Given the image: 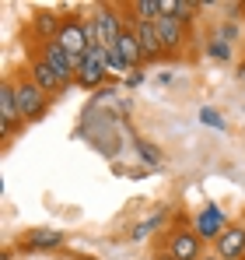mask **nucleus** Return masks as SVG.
I'll return each mask as SVG.
<instances>
[{
    "label": "nucleus",
    "mask_w": 245,
    "mask_h": 260,
    "mask_svg": "<svg viewBox=\"0 0 245 260\" xmlns=\"http://www.w3.org/2000/svg\"><path fill=\"white\" fill-rule=\"evenodd\" d=\"M84 21H88V39H91V46H102V49H112V46L119 43L123 28L130 25V21H123L119 7H112V4L95 7Z\"/></svg>",
    "instance_id": "1"
},
{
    "label": "nucleus",
    "mask_w": 245,
    "mask_h": 260,
    "mask_svg": "<svg viewBox=\"0 0 245 260\" xmlns=\"http://www.w3.org/2000/svg\"><path fill=\"white\" fill-rule=\"evenodd\" d=\"M11 85H14V102H18V116H21V123H35L46 116V109H49V99L53 95H46L32 78H25V74H18V78H11Z\"/></svg>",
    "instance_id": "2"
},
{
    "label": "nucleus",
    "mask_w": 245,
    "mask_h": 260,
    "mask_svg": "<svg viewBox=\"0 0 245 260\" xmlns=\"http://www.w3.org/2000/svg\"><path fill=\"white\" fill-rule=\"evenodd\" d=\"M56 43L63 46L70 56L84 60V53L91 49V39H88V21L77 18V14H63V25H60V32H56Z\"/></svg>",
    "instance_id": "3"
},
{
    "label": "nucleus",
    "mask_w": 245,
    "mask_h": 260,
    "mask_svg": "<svg viewBox=\"0 0 245 260\" xmlns=\"http://www.w3.org/2000/svg\"><path fill=\"white\" fill-rule=\"evenodd\" d=\"M165 250L175 260H200L203 257V239L196 236V229H175L165 236Z\"/></svg>",
    "instance_id": "4"
},
{
    "label": "nucleus",
    "mask_w": 245,
    "mask_h": 260,
    "mask_svg": "<svg viewBox=\"0 0 245 260\" xmlns=\"http://www.w3.org/2000/svg\"><path fill=\"white\" fill-rule=\"evenodd\" d=\"M105 78H109V74H105V49H102V46H91V49L84 53V63L77 67V81H74V85L95 91V88L105 85Z\"/></svg>",
    "instance_id": "5"
},
{
    "label": "nucleus",
    "mask_w": 245,
    "mask_h": 260,
    "mask_svg": "<svg viewBox=\"0 0 245 260\" xmlns=\"http://www.w3.org/2000/svg\"><path fill=\"white\" fill-rule=\"evenodd\" d=\"M214 253L221 260H245V221H231L221 239L214 243Z\"/></svg>",
    "instance_id": "6"
},
{
    "label": "nucleus",
    "mask_w": 245,
    "mask_h": 260,
    "mask_svg": "<svg viewBox=\"0 0 245 260\" xmlns=\"http://www.w3.org/2000/svg\"><path fill=\"white\" fill-rule=\"evenodd\" d=\"M228 225H231V221H228V215H224L217 204H207L203 211L196 215V221H193V229H196V236H200L203 243H207V239H210V243H217V239H221V232H224Z\"/></svg>",
    "instance_id": "7"
},
{
    "label": "nucleus",
    "mask_w": 245,
    "mask_h": 260,
    "mask_svg": "<svg viewBox=\"0 0 245 260\" xmlns=\"http://www.w3.org/2000/svg\"><path fill=\"white\" fill-rule=\"evenodd\" d=\"M133 32H137V43H140V49H144V63H154V60L168 56V49H165L154 21H133Z\"/></svg>",
    "instance_id": "8"
},
{
    "label": "nucleus",
    "mask_w": 245,
    "mask_h": 260,
    "mask_svg": "<svg viewBox=\"0 0 245 260\" xmlns=\"http://www.w3.org/2000/svg\"><path fill=\"white\" fill-rule=\"evenodd\" d=\"M21 116H18V102H14V85L4 81L0 88V130H4V141H11L14 130H21Z\"/></svg>",
    "instance_id": "9"
},
{
    "label": "nucleus",
    "mask_w": 245,
    "mask_h": 260,
    "mask_svg": "<svg viewBox=\"0 0 245 260\" xmlns=\"http://www.w3.org/2000/svg\"><path fill=\"white\" fill-rule=\"evenodd\" d=\"M28 78H32V81H35V85H39L46 95H63V91H67V88H63V81L56 78V71H53V67L42 60L39 53L28 60Z\"/></svg>",
    "instance_id": "10"
},
{
    "label": "nucleus",
    "mask_w": 245,
    "mask_h": 260,
    "mask_svg": "<svg viewBox=\"0 0 245 260\" xmlns=\"http://www.w3.org/2000/svg\"><path fill=\"white\" fill-rule=\"evenodd\" d=\"M21 246H25V250H39V253L60 250V246H63V232H60V229H28L25 239H21Z\"/></svg>",
    "instance_id": "11"
},
{
    "label": "nucleus",
    "mask_w": 245,
    "mask_h": 260,
    "mask_svg": "<svg viewBox=\"0 0 245 260\" xmlns=\"http://www.w3.org/2000/svg\"><path fill=\"white\" fill-rule=\"evenodd\" d=\"M154 25H158V36H161V43H165V49H168V56H172V53H179V49L186 46V25H179L172 14H161Z\"/></svg>",
    "instance_id": "12"
},
{
    "label": "nucleus",
    "mask_w": 245,
    "mask_h": 260,
    "mask_svg": "<svg viewBox=\"0 0 245 260\" xmlns=\"http://www.w3.org/2000/svg\"><path fill=\"white\" fill-rule=\"evenodd\" d=\"M116 49L123 53V60L130 63V71H137L140 63H144V49H140V43H137V32H133V21L123 28L119 43H116Z\"/></svg>",
    "instance_id": "13"
},
{
    "label": "nucleus",
    "mask_w": 245,
    "mask_h": 260,
    "mask_svg": "<svg viewBox=\"0 0 245 260\" xmlns=\"http://www.w3.org/2000/svg\"><path fill=\"white\" fill-rule=\"evenodd\" d=\"M203 4H196V0H161V14H172L179 25H193L196 21V11H200Z\"/></svg>",
    "instance_id": "14"
},
{
    "label": "nucleus",
    "mask_w": 245,
    "mask_h": 260,
    "mask_svg": "<svg viewBox=\"0 0 245 260\" xmlns=\"http://www.w3.org/2000/svg\"><path fill=\"white\" fill-rule=\"evenodd\" d=\"M60 25H63V18L53 14V11H35V18H32V32L39 36V43H53Z\"/></svg>",
    "instance_id": "15"
},
{
    "label": "nucleus",
    "mask_w": 245,
    "mask_h": 260,
    "mask_svg": "<svg viewBox=\"0 0 245 260\" xmlns=\"http://www.w3.org/2000/svg\"><path fill=\"white\" fill-rule=\"evenodd\" d=\"M133 151H137V158H140L144 166H151V169H161V166H165L161 148L151 144V141H144V137H133Z\"/></svg>",
    "instance_id": "16"
},
{
    "label": "nucleus",
    "mask_w": 245,
    "mask_h": 260,
    "mask_svg": "<svg viewBox=\"0 0 245 260\" xmlns=\"http://www.w3.org/2000/svg\"><path fill=\"white\" fill-rule=\"evenodd\" d=\"M161 18V0H137L130 4V21H158Z\"/></svg>",
    "instance_id": "17"
},
{
    "label": "nucleus",
    "mask_w": 245,
    "mask_h": 260,
    "mask_svg": "<svg viewBox=\"0 0 245 260\" xmlns=\"http://www.w3.org/2000/svg\"><path fill=\"white\" fill-rule=\"evenodd\" d=\"M105 74L112 78V74H130V63L123 60V53L112 46V49H105Z\"/></svg>",
    "instance_id": "18"
},
{
    "label": "nucleus",
    "mask_w": 245,
    "mask_h": 260,
    "mask_svg": "<svg viewBox=\"0 0 245 260\" xmlns=\"http://www.w3.org/2000/svg\"><path fill=\"white\" fill-rule=\"evenodd\" d=\"M165 218H168V208H161L158 215H154V218H147V221H140V225L133 229V239H144V236H151L154 229H161V221H165Z\"/></svg>",
    "instance_id": "19"
},
{
    "label": "nucleus",
    "mask_w": 245,
    "mask_h": 260,
    "mask_svg": "<svg viewBox=\"0 0 245 260\" xmlns=\"http://www.w3.org/2000/svg\"><path fill=\"white\" fill-rule=\"evenodd\" d=\"M207 53H210L214 60H228V56H231V43H224L221 36H214V39L207 43Z\"/></svg>",
    "instance_id": "20"
},
{
    "label": "nucleus",
    "mask_w": 245,
    "mask_h": 260,
    "mask_svg": "<svg viewBox=\"0 0 245 260\" xmlns=\"http://www.w3.org/2000/svg\"><path fill=\"white\" fill-rule=\"evenodd\" d=\"M200 120H203L207 127H214V130H224V116H221L217 109H210V106H203V109H200Z\"/></svg>",
    "instance_id": "21"
},
{
    "label": "nucleus",
    "mask_w": 245,
    "mask_h": 260,
    "mask_svg": "<svg viewBox=\"0 0 245 260\" xmlns=\"http://www.w3.org/2000/svg\"><path fill=\"white\" fill-rule=\"evenodd\" d=\"M137 85H144V71H140V67L126 74V88H137Z\"/></svg>",
    "instance_id": "22"
},
{
    "label": "nucleus",
    "mask_w": 245,
    "mask_h": 260,
    "mask_svg": "<svg viewBox=\"0 0 245 260\" xmlns=\"http://www.w3.org/2000/svg\"><path fill=\"white\" fill-rule=\"evenodd\" d=\"M158 260H175V257H172L168 250H161V253H158Z\"/></svg>",
    "instance_id": "23"
},
{
    "label": "nucleus",
    "mask_w": 245,
    "mask_h": 260,
    "mask_svg": "<svg viewBox=\"0 0 245 260\" xmlns=\"http://www.w3.org/2000/svg\"><path fill=\"white\" fill-rule=\"evenodd\" d=\"M238 81H242V85H245V63H242V67H238Z\"/></svg>",
    "instance_id": "24"
},
{
    "label": "nucleus",
    "mask_w": 245,
    "mask_h": 260,
    "mask_svg": "<svg viewBox=\"0 0 245 260\" xmlns=\"http://www.w3.org/2000/svg\"><path fill=\"white\" fill-rule=\"evenodd\" d=\"M200 260H221V257H217V253H203Z\"/></svg>",
    "instance_id": "25"
},
{
    "label": "nucleus",
    "mask_w": 245,
    "mask_h": 260,
    "mask_svg": "<svg viewBox=\"0 0 245 260\" xmlns=\"http://www.w3.org/2000/svg\"><path fill=\"white\" fill-rule=\"evenodd\" d=\"M77 260H95V257H77Z\"/></svg>",
    "instance_id": "26"
}]
</instances>
